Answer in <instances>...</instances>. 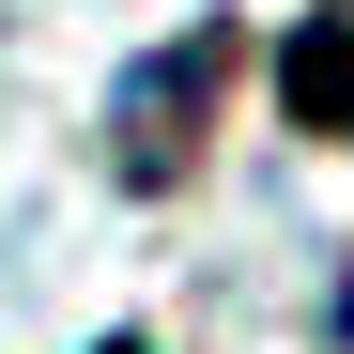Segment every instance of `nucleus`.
Wrapping results in <instances>:
<instances>
[{
  "label": "nucleus",
  "mask_w": 354,
  "mask_h": 354,
  "mask_svg": "<svg viewBox=\"0 0 354 354\" xmlns=\"http://www.w3.org/2000/svg\"><path fill=\"white\" fill-rule=\"evenodd\" d=\"M216 93H231V31L201 16V31H169V46H139L124 62V93H108V169L154 201V185H185L201 169V139H216Z\"/></svg>",
  "instance_id": "f257e3e1"
},
{
  "label": "nucleus",
  "mask_w": 354,
  "mask_h": 354,
  "mask_svg": "<svg viewBox=\"0 0 354 354\" xmlns=\"http://www.w3.org/2000/svg\"><path fill=\"white\" fill-rule=\"evenodd\" d=\"M292 108L354 139V16H308V31H292Z\"/></svg>",
  "instance_id": "f03ea898"
},
{
  "label": "nucleus",
  "mask_w": 354,
  "mask_h": 354,
  "mask_svg": "<svg viewBox=\"0 0 354 354\" xmlns=\"http://www.w3.org/2000/svg\"><path fill=\"white\" fill-rule=\"evenodd\" d=\"M108 354H139V339H108Z\"/></svg>",
  "instance_id": "7ed1b4c3"
}]
</instances>
